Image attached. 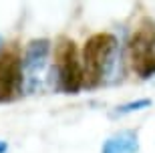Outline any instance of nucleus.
<instances>
[{"label": "nucleus", "mask_w": 155, "mask_h": 153, "mask_svg": "<svg viewBox=\"0 0 155 153\" xmlns=\"http://www.w3.org/2000/svg\"><path fill=\"white\" fill-rule=\"evenodd\" d=\"M119 58L117 38L109 32H97L89 36L83 46L81 67H83V87L95 89L113 77Z\"/></svg>", "instance_id": "obj_1"}, {"label": "nucleus", "mask_w": 155, "mask_h": 153, "mask_svg": "<svg viewBox=\"0 0 155 153\" xmlns=\"http://www.w3.org/2000/svg\"><path fill=\"white\" fill-rule=\"evenodd\" d=\"M48 81L54 89L75 95L83 89V67L77 45L71 38H61L54 48V65L48 71Z\"/></svg>", "instance_id": "obj_2"}, {"label": "nucleus", "mask_w": 155, "mask_h": 153, "mask_svg": "<svg viewBox=\"0 0 155 153\" xmlns=\"http://www.w3.org/2000/svg\"><path fill=\"white\" fill-rule=\"evenodd\" d=\"M48 55H51V40L46 38H35L30 40L24 55L20 58V71H22V91L26 95L45 89V83L48 81Z\"/></svg>", "instance_id": "obj_3"}, {"label": "nucleus", "mask_w": 155, "mask_h": 153, "mask_svg": "<svg viewBox=\"0 0 155 153\" xmlns=\"http://www.w3.org/2000/svg\"><path fill=\"white\" fill-rule=\"evenodd\" d=\"M129 57L131 67L141 79H149L155 75V22L143 18L129 40Z\"/></svg>", "instance_id": "obj_4"}, {"label": "nucleus", "mask_w": 155, "mask_h": 153, "mask_svg": "<svg viewBox=\"0 0 155 153\" xmlns=\"http://www.w3.org/2000/svg\"><path fill=\"white\" fill-rule=\"evenodd\" d=\"M22 95V71L18 52L0 57V103H12Z\"/></svg>", "instance_id": "obj_5"}, {"label": "nucleus", "mask_w": 155, "mask_h": 153, "mask_svg": "<svg viewBox=\"0 0 155 153\" xmlns=\"http://www.w3.org/2000/svg\"><path fill=\"white\" fill-rule=\"evenodd\" d=\"M101 153H139V135L133 129L117 131L103 143Z\"/></svg>", "instance_id": "obj_6"}, {"label": "nucleus", "mask_w": 155, "mask_h": 153, "mask_svg": "<svg viewBox=\"0 0 155 153\" xmlns=\"http://www.w3.org/2000/svg\"><path fill=\"white\" fill-rule=\"evenodd\" d=\"M151 107V99H137V101H129V103H123L113 111V117H123V115H129V113H135V111H141V109H147Z\"/></svg>", "instance_id": "obj_7"}, {"label": "nucleus", "mask_w": 155, "mask_h": 153, "mask_svg": "<svg viewBox=\"0 0 155 153\" xmlns=\"http://www.w3.org/2000/svg\"><path fill=\"white\" fill-rule=\"evenodd\" d=\"M6 151H8V143L4 139H0V153H6Z\"/></svg>", "instance_id": "obj_8"}, {"label": "nucleus", "mask_w": 155, "mask_h": 153, "mask_svg": "<svg viewBox=\"0 0 155 153\" xmlns=\"http://www.w3.org/2000/svg\"><path fill=\"white\" fill-rule=\"evenodd\" d=\"M0 48H2V36H0Z\"/></svg>", "instance_id": "obj_9"}]
</instances>
